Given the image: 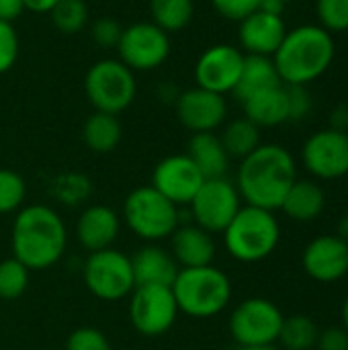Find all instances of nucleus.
I'll use <instances>...</instances> for the list:
<instances>
[{"label":"nucleus","instance_id":"nucleus-1","mask_svg":"<svg viewBox=\"0 0 348 350\" xmlns=\"http://www.w3.org/2000/svg\"><path fill=\"white\" fill-rule=\"evenodd\" d=\"M297 180V166L291 152L279 144H260L240 160L236 189L246 205L277 211Z\"/></svg>","mask_w":348,"mask_h":350},{"label":"nucleus","instance_id":"nucleus-2","mask_svg":"<svg viewBox=\"0 0 348 350\" xmlns=\"http://www.w3.org/2000/svg\"><path fill=\"white\" fill-rule=\"evenodd\" d=\"M68 246V230L62 215L43 203L23 205L12 221L10 250L29 271H45L57 265Z\"/></svg>","mask_w":348,"mask_h":350},{"label":"nucleus","instance_id":"nucleus-3","mask_svg":"<svg viewBox=\"0 0 348 350\" xmlns=\"http://www.w3.org/2000/svg\"><path fill=\"white\" fill-rule=\"evenodd\" d=\"M334 53L332 33L320 25H299L287 31L273 62L285 86H308L328 72Z\"/></svg>","mask_w":348,"mask_h":350},{"label":"nucleus","instance_id":"nucleus-4","mask_svg":"<svg viewBox=\"0 0 348 350\" xmlns=\"http://www.w3.org/2000/svg\"><path fill=\"white\" fill-rule=\"evenodd\" d=\"M170 289L174 293L178 312L197 320L222 314L230 306L234 293L230 277L213 265L180 269Z\"/></svg>","mask_w":348,"mask_h":350},{"label":"nucleus","instance_id":"nucleus-5","mask_svg":"<svg viewBox=\"0 0 348 350\" xmlns=\"http://www.w3.org/2000/svg\"><path fill=\"white\" fill-rule=\"evenodd\" d=\"M222 234L228 254L246 265L269 258L281 242V226L275 211L252 205H242Z\"/></svg>","mask_w":348,"mask_h":350},{"label":"nucleus","instance_id":"nucleus-6","mask_svg":"<svg viewBox=\"0 0 348 350\" xmlns=\"http://www.w3.org/2000/svg\"><path fill=\"white\" fill-rule=\"evenodd\" d=\"M121 221L146 244H158L178 228V207L152 185H146L125 197Z\"/></svg>","mask_w":348,"mask_h":350},{"label":"nucleus","instance_id":"nucleus-7","mask_svg":"<svg viewBox=\"0 0 348 350\" xmlns=\"http://www.w3.org/2000/svg\"><path fill=\"white\" fill-rule=\"evenodd\" d=\"M84 92L94 111L119 117V113L129 109L135 100V72H131L121 59H98L86 72Z\"/></svg>","mask_w":348,"mask_h":350},{"label":"nucleus","instance_id":"nucleus-8","mask_svg":"<svg viewBox=\"0 0 348 350\" xmlns=\"http://www.w3.org/2000/svg\"><path fill=\"white\" fill-rule=\"evenodd\" d=\"M82 279L86 289L101 301H121L135 289L131 256L117 248L90 252L82 269Z\"/></svg>","mask_w":348,"mask_h":350},{"label":"nucleus","instance_id":"nucleus-9","mask_svg":"<svg viewBox=\"0 0 348 350\" xmlns=\"http://www.w3.org/2000/svg\"><path fill=\"white\" fill-rule=\"evenodd\" d=\"M283 320V312L271 299L248 297L234 308L228 328L238 347H273Z\"/></svg>","mask_w":348,"mask_h":350},{"label":"nucleus","instance_id":"nucleus-10","mask_svg":"<svg viewBox=\"0 0 348 350\" xmlns=\"http://www.w3.org/2000/svg\"><path fill=\"white\" fill-rule=\"evenodd\" d=\"M117 53L131 72H152L166 64L170 55V35L152 21H139L123 29Z\"/></svg>","mask_w":348,"mask_h":350},{"label":"nucleus","instance_id":"nucleus-11","mask_svg":"<svg viewBox=\"0 0 348 350\" xmlns=\"http://www.w3.org/2000/svg\"><path fill=\"white\" fill-rule=\"evenodd\" d=\"M178 314L174 293L166 285H139L129 295L131 326L146 338L166 334L174 326Z\"/></svg>","mask_w":348,"mask_h":350},{"label":"nucleus","instance_id":"nucleus-12","mask_svg":"<svg viewBox=\"0 0 348 350\" xmlns=\"http://www.w3.org/2000/svg\"><path fill=\"white\" fill-rule=\"evenodd\" d=\"M195 226L209 234H222L242 207V197L232 180L205 178L193 201L189 203Z\"/></svg>","mask_w":348,"mask_h":350},{"label":"nucleus","instance_id":"nucleus-13","mask_svg":"<svg viewBox=\"0 0 348 350\" xmlns=\"http://www.w3.org/2000/svg\"><path fill=\"white\" fill-rule=\"evenodd\" d=\"M302 162L310 174L322 180H336L348 174V133L322 129L312 133L302 148Z\"/></svg>","mask_w":348,"mask_h":350},{"label":"nucleus","instance_id":"nucleus-14","mask_svg":"<svg viewBox=\"0 0 348 350\" xmlns=\"http://www.w3.org/2000/svg\"><path fill=\"white\" fill-rule=\"evenodd\" d=\"M244 55L246 53L240 47L230 43H215L207 47L195 62L193 74L197 86L224 96L234 92L242 74Z\"/></svg>","mask_w":348,"mask_h":350},{"label":"nucleus","instance_id":"nucleus-15","mask_svg":"<svg viewBox=\"0 0 348 350\" xmlns=\"http://www.w3.org/2000/svg\"><path fill=\"white\" fill-rule=\"evenodd\" d=\"M205 176L187 154L162 158L152 172V187L176 207L189 205L201 189Z\"/></svg>","mask_w":348,"mask_h":350},{"label":"nucleus","instance_id":"nucleus-16","mask_svg":"<svg viewBox=\"0 0 348 350\" xmlns=\"http://www.w3.org/2000/svg\"><path fill=\"white\" fill-rule=\"evenodd\" d=\"M174 109L178 121L191 133H211L219 129L228 117L226 96L199 86L183 90L174 103Z\"/></svg>","mask_w":348,"mask_h":350},{"label":"nucleus","instance_id":"nucleus-17","mask_svg":"<svg viewBox=\"0 0 348 350\" xmlns=\"http://www.w3.org/2000/svg\"><path fill=\"white\" fill-rule=\"evenodd\" d=\"M302 265L314 281L336 283L348 275V244L338 236H320L306 246Z\"/></svg>","mask_w":348,"mask_h":350},{"label":"nucleus","instance_id":"nucleus-18","mask_svg":"<svg viewBox=\"0 0 348 350\" xmlns=\"http://www.w3.org/2000/svg\"><path fill=\"white\" fill-rule=\"evenodd\" d=\"M285 35L287 27L283 16L277 12H269L265 8L254 10L244 21H240L238 29V41L246 55L273 57Z\"/></svg>","mask_w":348,"mask_h":350},{"label":"nucleus","instance_id":"nucleus-19","mask_svg":"<svg viewBox=\"0 0 348 350\" xmlns=\"http://www.w3.org/2000/svg\"><path fill=\"white\" fill-rule=\"evenodd\" d=\"M121 232V215L109 205L86 207L76 221V240L88 252L113 248Z\"/></svg>","mask_w":348,"mask_h":350},{"label":"nucleus","instance_id":"nucleus-20","mask_svg":"<svg viewBox=\"0 0 348 350\" xmlns=\"http://www.w3.org/2000/svg\"><path fill=\"white\" fill-rule=\"evenodd\" d=\"M215 240L213 234L205 232L199 226H178L170 236V254L174 256L180 269H199L213 265L215 258Z\"/></svg>","mask_w":348,"mask_h":350},{"label":"nucleus","instance_id":"nucleus-21","mask_svg":"<svg viewBox=\"0 0 348 350\" xmlns=\"http://www.w3.org/2000/svg\"><path fill=\"white\" fill-rule=\"evenodd\" d=\"M135 287L139 285H166L170 287L180 271L174 256L158 244H144L131 256Z\"/></svg>","mask_w":348,"mask_h":350},{"label":"nucleus","instance_id":"nucleus-22","mask_svg":"<svg viewBox=\"0 0 348 350\" xmlns=\"http://www.w3.org/2000/svg\"><path fill=\"white\" fill-rule=\"evenodd\" d=\"M326 207V195L324 189L314 183V180H295L289 189V193L283 199L281 211L297 221V224H308L314 221L322 215Z\"/></svg>","mask_w":348,"mask_h":350},{"label":"nucleus","instance_id":"nucleus-23","mask_svg":"<svg viewBox=\"0 0 348 350\" xmlns=\"http://www.w3.org/2000/svg\"><path fill=\"white\" fill-rule=\"evenodd\" d=\"M242 107L244 117L250 119L256 127H277L289 121L285 84L252 94L242 103Z\"/></svg>","mask_w":348,"mask_h":350},{"label":"nucleus","instance_id":"nucleus-24","mask_svg":"<svg viewBox=\"0 0 348 350\" xmlns=\"http://www.w3.org/2000/svg\"><path fill=\"white\" fill-rule=\"evenodd\" d=\"M187 156L195 162L205 178H222L230 168V156L215 131L211 133H193L189 139Z\"/></svg>","mask_w":348,"mask_h":350},{"label":"nucleus","instance_id":"nucleus-25","mask_svg":"<svg viewBox=\"0 0 348 350\" xmlns=\"http://www.w3.org/2000/svg\"><path fill=\"white\" fill-rule=\"evenodd\" d=\"M281 78L279 72L275 68L273 57L267 55H244V66H242V74L240 80L234 88V96L244 103L246 98H250L256 92H263L267 88H275L281 86Z\"/></svg>","mask_w":348,"mask_h":350},{"label":"nucleus","instance_id":"nucleus-26","mask_svg":"<svg viewBox=\"0 0 348 350\" xmlns=\"http://www.w3.org/2000/svg\"><path fill=\"white\" fill-rule=\"evenodd\" d=\"M123 135V127L117 115L94 111L82 125V139L86 148L94 154L113 152Z\"/></svg>","mask_w":348,"mask_h":350},{"label":"nucleus","instance_id":"nucleus-27","mask_svg":"<svg viewBox=\"0 0 348 350\" xmlns=\"http://www.w3.org/2000/svg\"><path fill=\"white\" fill-rule=\"evenodd\" d=\"M219 139L230 158L244 160L248 154H252L260 146V127H256L250 119L240 117V119L226 123Z\"/></svg>","mask_w":348,"mask_h":350},{"label":"nucleus","instance_id":"nucleus-28","mask_svg":"<svg viewBox=\"0 0 348 350\" xmlns=\"http://www.w3.org/2000/svg\"><path fill=\"white\" fill-rule=\"evenodd\" d=\"M152 23L162 31L178 33L187 29L195 16V0H150Z\"/></svg>","mask_w":348,"mask_h":350},{"label":"nucleus","instance_id":"nucleus-29","mask_svg":"<svg viewBox=\"0 0 348 350\" xmlns=\"http://www.w3.org/2000/svg\"><path fill=\"white\" fill-rule=\"evenodd\" d=\"M318 326L310 316L295 314L283 320L279 340L285 350H312L316 349L318 342Z\"/></svg>","mask_w":348,"mask_h":350},{"label":"nucleus","instance_id":"nucleus-30","mask_svg":"<svg viewBox=\"0 0 348 350\" xmlns=\"http://www.w3.org/2000/svg\"><path fill=\"white\" fill-rule=\"evenodd\" d=\"M49 14L53 27L64 35H76L88 25V6L84 0H59Z\"/></svg>","mask_w":348,"mask_h":350},{"label":"nucleus","instance_id":"nucleus-31","mask_svg":"<svg viewBox=\"0 0 348 350\" xmlns=\"http://www.w3.org/2000/svg\"><path fill=\"white\" fill-rule=\"evenodd\" d=\"M29 277L31 271L14 256L0 260V299L2 301L18 299L29 287Z\"/></svg>","mask_w":348,"mask_h":350},{"label":"nucleus","instance_id":"nucleus-32","mask_svg":"<svg viewBox=\"0 0 348 350\" xmlns=\"http://www.w3.org/2000/svg\"><path fill=\"white\" fill-rule=\"evenodd\" d=\"M27 199V185L25 178L10 170L0 168V215L16 213Z\"/></svg>","mask_w":348,"mask_h":350},{"label":"nucleus","instance_id":"nucleus-33","mask_svg":"<svg viewBox=\"0 0 348 350\" xmlns=\"http://www.w3.org/2000/svg\"><path fill=\"white\" fill-rule=\"evenodd\" d=\"M316 14L328 33L348 31V0H316Z\"/></svg>","mask_w":348,"mask_h":350},{"label":"nucleus","instance_id":"nucleus-34","mask_svg":"<svg viewBox=\"0 0 348 350\" xmlns=\"http://www.w3.org/2000/svg\"><path fill=\"white\" fill-rule=\"evenodd\" d=\"M66 350H111V342L103 330L92 326H82L68 336Z\"/></svg>","mask_w":348,"mask_h":350},{"label":"nucleus","instance_id":"nucleus-35","mask_svg":"<svg viewBox=\"0 0 348 350\" xmlns=\"http://www.w3.org/2000/svg\"><path fill=\"white\" fill-rule=\"evenodd\" d=\"M121 33H123V27L111 16H101L90 25V37L103 49L117 47V43L121 39Z\"/></svg>","mask_w":348,"mask_h":350},{"label":"nucleus","instance_id":"nucleus-36","mask_svg":"<svg viewBox=\"0 0 348 350\" xmlns=\"http://www.w3.org/2000/svg\"><path fill=\"white\" fill-rule=\"evenodd\" d=\"M18 35L10 23L0 21V74H6L18 59Z\"/></svg>","mask_w":348,"mask_h":350},{"label":"nucleus","instance_id":"nucleus-37","mask_svg":"<svg viewBox=\"0 0 348 350\" xmlns=\"http://www.w3.org/2000/svg\"><path fill=\"white\" fill-rule=\"evenodd\" d=\"M287 92V111H289V121H302L312 113V94L308 86H285Z\"/></svg>","mask_w":348,"mask_h":350},{"label":"nucleus","instance_id":"nucleus-38","mask_svg":"<svg viewBox=\"0 0 348 350\" xmlns=\"http://www.w3.org/2000/svg\"><path fill=\"white\" fill-rule=\"evenodd\" d=\"M215 12L228 21H244L248 14L260 8V0H211Z\"/></svg>","mask_w":348,"mask_h":350},{"label":"nucleus","instance_id":"nucleus-39","mask_svg":"<svg viewBox=\"0 0 348 350\" xmlns=\"http://www.w3.org/2000/svg\"><path fill=\"white\" fill-rule=\"evenodd\" d=\"M318 350H348V332L343 326H330L318 334Z\"/></svg>","mask_w":348,"mask_h":350},{"label":"nucleus","instance_id":"nucleus-40","mask_svg":"<svg viewBox=\"0 0 348 350\" xmlns=\"http://www.w3.org/2000/svg\"><path fill=\"white\" fill-rule=\"evenodd\" d=\"M25 10V2L23 0H0V21L10 23L16 21Z\"/></svg>","mask_w":348,"mask_h":350},{"label":"nucleus","instance_id":"nucleus-41","mask_svg":"<svg viewBox=\"0 0 348 350\" xmlns=\"http://www.w3.org/2000/svg\"><path fill=\"white\" fill-rule=\"evenodd\" d=\"M330 129L348 133V105H336L330 113Z\"/></svg>","mask_w":348,"mask_h":350},{"label":"nucleus","instance_id":"nucleus-42","mask_svg":"<svg viewBox=\"0 0 348 350\" xmlns=\"http://www.w3.org/2000/svg\"><path fill=\"white\" fill-rule=\"evenodd\" d=\"M23 2H25V10L37 12V14H49L59 0H23Z\"/></svg>","mask_w":348,"mask_h":350},{"label":"nucleus","instance_id":"nucleus-43","mask_svg":"<svg viewBox=\"0 0 348 350\" xmlns=\"http://www.w3.org/2000/svg\"><path fill=\"white\" fill-rule=\"evenodd\" d=\"M289 2H293V0H260V8H265V10H269V12L281 14L283 8H285Z\"/></svg>","mask_w":348,"mask_h":350},{"label":"nucleus","instance_id":"nucleus-44","mask_svg":"<svg viewBox=\"0 0 348 350\" xmlns=\"http://www.w3.org/2000/svg\"><path fill=\"white\" fill-rule=\"evenodd\" d=\"M340 240H345L348 244V213H345L338 221V234H336Z\"/></svg>","mask_w":348,"mask_h":350},{"label":"nucleus","instance_id":"nucleus-45","mask_svg":"<svg viewBox=\"0 0 348 350\" xmlns=\"http://www.w3.org/2000/svg\"><path fill=\"white\" fill-rule=\"evenodd\" d=\"M340 316H343V328L348 332V295H347V299H345V304H343V312H340Z\"/></svg>","mask_w":348,"mask_h":350},{"label":"nucleus","instance_id":"nucleus-46","mask_svg":"<svg viewBox=\"0 0 348 350\" xmlns=\"http://www.w3.org/2000/svg\"><path fill=\"white\" fill-rule=\"evenodd\" d=\"M232 350H275V347H234Z\"/></svg>","mask_w":348,"mask_h":350},{"label":"nucleus","instance_id":"nucleus-47","mask_svg":"<svg viewBox=\"0 0 348 350\" xmlns=\"http://www.w3.org/2000/svg\"><path fill=\"white\" fill-rule=\"evenodd\" d=\"M347 187H348V174H347Z\"/></svg>","mask_w":348,"mask_h":350}]
</instances>
